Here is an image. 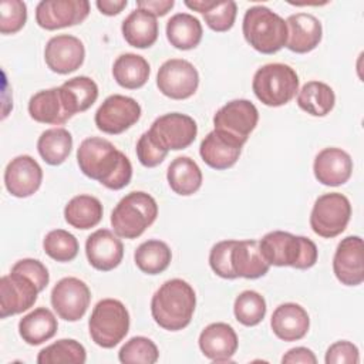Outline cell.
Instances as JSON below:
<instances>
[{"mask_svg":"<svg viewBox=\"0 0 364 364\" xmlns=\"http://www.w3.org/2000/svg\"><path fill=\"white\" fill-rule=\"evenodd\" d=\"M199 348L213 363H232L239 341L236 331L226 323H212L199 334Z\"/></svg>","mask_w":364,"mask_h":364,"instance_id":"cell-21","label":"cell"},{"mask_svg":"<svg viewBox=\"0 0 364 364\" xmlns=\"http://www.w3.org/2000/svg\"><path fill=\"white\" fill-rule=\"evenodd\" d=\"M141 118V105L131 97L114 94L98 107L94 121L100 131L118 135L131 128Z\"/></svg>","mask_w":364,"mask_h":364,"instance_id":"cell-9","label":"cell"},{"mask_svg":"<svg viewBox=\"0 0 364 364\" xmlns=\"http://www.w3.org/2000/svg\"><path fill=\"white\" fill-rule=\"evenodd\" d=\"M252 88L264 105L282 107L290 102L299 91V75L287 64L270 63L255 73Z\"/></svg>","mask_w":364,"mask_h":364,"instance_id":"cell-6","label":"cell"},{"mask_svg":"<svg viewBox=\"0 0 364 364\" xmlns=\"http://www.w3.org/2000/svg\"><path fill=\"white\" fill-rule=\"evenodd\" d=\"M91 301L88 286L78 277H64L51 290V306L57 316L65 321H78Z\"/></svg>","mask_w":364,"mask_h":364,"instance_id":"cell-11","label":"cell"},{"mask_svg":"<svg viewBox=\"0 0 364 364\" xmlns=\"http://www.w3.org/2000/svg\"><path fill=\"white\" fill-rule=\"evenodd\" d=\"M282 363L283 364H316L317 358L314 355V353L307 348V347H294L290 348L283 357H282Z\"/></svg>","mask_w":364,"mask_h":364,"instance_id":"cell-47","label":"cell"},{"mask_svg":"<svg viewBox=\"0 0 364 364\" xmlns=\"http://www.w3.org/2000/svg\"><path fill=\"white\" fill-rule=\"evenodd\" d=\"M200 21L189 13L173 14L166 23V38L178 50H192L202 40Z\"/></svg>","mask_w":364,"mask_h":364,"instance_id":"cell-31","label":"cell"},{"mask_svg":"<svg viewBox=\"0 0 364 364\" xmlns=\"http://www.w3.org/2000/svg\"><path fill=\"white\" fill-rule=\"evenodd\" d=\"M230 263L236 276L245 279H259L270 269V264L262 256L257 240H235Z\"/></svg>","mask_w":364,"mask_h":364,"instance_id":"cell-25","label":"cell"},{"mask_svg":"<svg viewBox=\"0 0 364 364\" xmlns=\"http://www.w3.org/2000/svg\"><path fill=\"white\" fill-rule=\"evenodd\" d=\"M151 67L148 61L138 54L125 53L121 54L112 65L114 80L124 88L136 90L145 85L149 78Z\"/></svg>","mask_w":364,"mask_h":364,"instance_id":"cell-33","label":"cell"},{"mask_svg":"<svg viewBox=\"0 0 364 364\" xmlns=\"http://www.w3.org/2000/svg\"><path fill=\"white\" fill-rule=\"evenodd\" d=\"M243 145V141L223 131L213 129L200 142L199 154L208 166L216 171H223L232 168L237 162Z\"/></svg>","mask_w":364,"mask_h":364,"instance_id":"cell-18","label":"cell"},{"mask_svg":"<svg viewBox=\"0 0 364 364\" xmlns=\"http://www.w3.org/2000/svg\"><path fill=\"white\" fill-rule=\"evenodd\" d=\"M175 6L173 0H138L136 9L145 10L155 17H162Z\"/></svg>","mask_w":364,"mask_h":364,"instance_id":"cell-48","label":"cell"},{"mask_svg":"<svg viewBox=\"0 0 364 364\" xmlns=\"http://www.w3.org/2000/svg\"><path fill=\"white\" fill-rule=\"evenodd\" d=\"M102 205L91 195H77L64 208V219L75 229H91L102 219Z\"/></svg>","mask_w":364,"mask_h":364,"instance_id":"cell-32","label":"cell"},{"mask_svg":"<svg viewBox=\"0 0 364 364\" xmlns=\"http://www.w3.org/2000/svg\"><path fill=\"white\" fill-rule=\"evenodd\" d=\"M324 361L326 364H358L360 351L357 346L350 341H336L327 348Z\"/></svg>","mask_w":364,"mask_h":364,"instance_id":"cell-45","label":"cell"},{"mask_svg":"<svg viewBox=\"0 0 364 364\" xmlns=\"http://www.w3.org/2000/svg\"><path fill=\"white\" fill-rule=\"evenodd\" d=\"M125 41L135 48H148L158 38V21L151 13L135 9L128 14L121 26Z\"/></svg>","mask_w":364,"mask_h":364,"instance_id":"cell-27","label":"cell"},{"mask_svg":"<svg viewBox=\"0 0 364 364\" xmlns=\"http://www.w3.org/2000/svg\"><path fill=\"white\" fill-rule=\"evenodd\" d=\"M88 330L97 346L112 348L128 334L129 313L119 300L102 299L92 309Z\"/></svg>","mask_w":364,"mask_h":364,"instance_id":"cell-7","label":"cell"},{"mask_svg":"<svg viewBox=\"0 0 364 364\" xmlns=\"http://www.w3.org/2000/svg\"><path fill=\"white\" fill-rule=\"evenodd\" d=\"M195 307V290L182 279L166 280L151 300L152 318L168 331H178L189 326Z\"/></svg>","mask_w":364,"mask_h":364,"instance_id":"cell-2","label":"cell"},{"mask_svg":"<svg viewBox=\"0 0 364 364\" xmlns=\"http://www.w3.org/2000/svg\"><path fill=\"white\" fill-rule=\"evenodd\" d=\"M158 216L156 200L146 192L134 191L125 195L111 213V226L124 239L139 237Z\"/></svg>","mask_w":364,"mask_h":364,"instance_id":"cell-5","label":"cell"},{"mask_svg":"<svg viewBox=\"0 0 364 364\" xmlns=\"http://www.w3.org/2000/svg\"><path fill=\"white\" fill-rule=\"evenodd\" d=\"M336 94L333 88L321 81L306 82L297 94V105L313 117H326L334 108Z\"/></svg>","mask_w":364,"mask_h":364,"instance_id":"cell-34","label":"cell"},{"mask_svg":"<svg viewBox=\"0 0 364 364\" xmlns=\"http://www.w3.org/2000/svg\"><path fill=\"white\" fill-rule=\"evenodd\" d=\"M61 100L65 111L73 117L87 111L98 98V85L85 75H78L67 80L60 87Z\"/></svg>","mask_w":364,"mask_h":364,"instance_id":"cell-28","label":"cell"},{"mask_svg":"<svg viewBox=\"0 0 364 364\" xmlns=\"http://www.w3.org/2000/svg\"><path fill=\"white\" fill-rule=\"evenodd\" d=\"M118 358L124 364H154L159 358V351L151 338L136 336L121 347Z\"/></svg>","mask_w":364,"mask_h":364,"instance_id":"cell-40","label":"cell"},{"mask_svg":"<svg viewBox=\"0 0 364 364\" xmlns=\"http://www.w3.org/2000/svg\"><path fill=\"white\" fill-rule=\"evenodd\" d=\"M287 43L286 47L297 54L310 53L314 50L323 36L320 20L310 13L290 14L286 20Z\"/></svg>","mask_w":364,"mask_h":364,"instance_id":"cell-23","label":"cell"},{"mask_svg":"<svg viewBox=\"0 0 364 364\" xmlns=\"http://www.w3.org/2000/svg\"><path fill=\"white\" fill-rule=\"evenodd\" d=\"M11 272H18L30 277L37 284L40 291H43L50 282L47 267L37 259H21L14 263Z\"/></svg>","mask_w":364,"mask_h":364,"instance_id":"cell-46","label":"cell"},{"mask_svg":"<svg viewBox=\"0 0 364 364\" xmlns=\"http://www.w3.org/2000/svg\"><path fill=\"white\" fill-rule=\"evenodd\" d=\"M134 260L141 272L146 274H159L171 264L172 252L165 242L151 239L136 247Z\"/></svg>","mask_w":364,"mask_h":364,"instance_id":"cell-36","label":"cell"},{"mask_svg":"<svg viewBox=\"0 0 364 364\" xmlns=\"http://www.w3.org/2000/svg\"><path fill=\"white\" fill-rule=\"evenodd\" d=\"M313 172L320 183L340 186L351 178L353 159L341 148H324L314 158Z\"/></svg>","mask_w":364,"mask_h":364,"instance_id":"cell-22","label":"cell"},{"mask_svg":"<svg viewBox=\"0 0 364 364\" xmlns=\"http://www.w3.org/2000/svg\"><path fill=\"white\" fill-rule=\"evenodd\" d=\"M237 6L233 0L216 1V4L206 13H203V20L206 26L218 33L228 31L233 27L236 20Z\"/></svg>","mask_w":364,"mask_h":364,"instance_id":"cell-42","label":"cell"},{"mask_svg":"<svg viewBox=\"0 0 364 364\" xmlns=\"http://www.w3.org/2000/svg\"><path fill=\"white\" fill-rule=\"evenodd\" d=\"M28 114L34 121L50 125H63L71 118L64 108L60 87L36 92L28 101Z\"/></svg>","mask_w":364,"mask_h":364,"instance_id":"cell-26","label":"cell"},{"mask_svg":"<svg viewBox=\"0 0 364 364\" xmlns=\"http://www.w3.org/2000/svg\"><path fill=\"white\" fill-rule=\"evenodd\" d=\"M259 247L270 266H291L306 270L313 267L318 257L317 246L311 239L283 230L266 233L259 240Z\"/></svg>","mask_w":364,"mask_h":364,"instance_id":"cell-3","label":"cell"},{"mask_svg":"<svg viewBox=\"0 0 364 364\" xmlns=\"http://www.w3.org/2000/svg\"><path fill=\"white\" fill-rule=\"evenodd\" d=\"M57 318L51 310L37 307L18 321V334L30 346H38L53 338L57 333Z\"/></svg>","mask_w":364,"mask_h":364,"instance_id":"cell-29","label":"cell"},{"mask_svg":"<svg viewBox=\"0 0 364 364\" xmlns=\"http://www.w3.org/2000/svg\"><path fill=\"white\" fill-rule=\"evenodd\" d=\"M40 290L23 273L10 272L0 279V317L20 314L34 306Z\"/></svg>","mask_w":364,"mask_h":364,"instance_id":"cell-13","label":"cell"},{"mask_svg":"<svg viewBox=\"0 0 364 364\" xmlns=\"http://www.w3.org/2000/svg\"><path fill=\"white\" fill-rule=\"evenodd\" d=\"M351 218V205L347 196L330 192L318 196L310 213L313 232L324 239H331L343 233Z\"/></svg>","mask_w":364,"mask_h":364,"instance_id":"cell-8","label":"cell"},{"mask_svg":"<svg viewBox=\"0 0 364 364\" xmlns=\"http://www.w3.org/2000/svg\"><path fill=\"white\" fill-rule=\"evenodd\" d=\"M266 310L264 297L255 290H245L235 299L233 313L236 320L243 326H257L264 318Z\"/></svg>","mask_w":364,"mask_h":364,"instance_id":"cell-38","label":"cell"},{"mask_svg":"<svg viewBox=\"0 0 364 364\" xmlns=\"http://www.w3.org/2000/svg\"><path fill=\"white\" fill-rule=\"evenodd\" d=\"M43 249L47 256L57 262H71L78 255V240L77 237L64 230V229H54L44 236Z\"/></svg>","mask_w":364,"mask_h":364,"instance_id":"cell-39","label":"cell"},{"mask_svg":"<svg viewBox=\"0 0 364 364\" xmlns=\"http://www.w3.org/2000/svg\"><path fill=\"white\" fill-rule=\"evenodd\" d=\"M27 21V6L20 0H3L0 3V33L14 34Z\"/></svg>","mask_w":364,"mask_h":364,"instance_id":"cell-41","label":"cell"},{"mask_svg":"<svg viewBox=\"0 0 364 364\" xmlns=\"http://www.w3.org/2000/svg\"><path fill=\"white\" fill-rule=\"evenodd\" d=\"M242 31L245 40L262 54H274L287 43L286 21L264 6H253L246 10Z\"/></svg>","mask_w":364,"mask_h":364,"instance_id":"cell-4","label":"cell"},{"mask_svg":"<svg viewBox=\"0 0 364 364\" xmlns=\"http://www.w3.org/2000/svg\"><path fill=\"white\" fill-rule=\"evenodd\" d=\"M156 85L164 95L172 100H186L196 92L199 74L192 63L182 58H171L159 67Z\"/></svg>","mask_w":364,"mask_h":364,"instance_id":"cell-10","label":"cell"},{"mask_svg":"<svg viewBox=\"0 0 364 364\" xmlns=\"http://www.w3.org/2000/svg\"><path fill=\"white\" fill-rule=\"evenodd\" d=\"M43 181V169L30 155H18L4 169V185L16 198H28L36 193Z\"/></svg>","mask_w":364,"mask_h":364,"instance_id":"cell-19","label":"cell"},{"mask_svg":"<svg viewBox=\"0 0 364 364\" xmlns=\"http://www.w3.org/2000/svg\"><path fill=\"white\" fill-rule=\"evenodd\" d=\"M151 135L168 151L188 148L198 135L195 119L186 114L169 112L158 117L151 128Z\"/></svg>","mask_w":364,"mask_h":364,"instance_id":"cell-12","label":"cell"},{"mask_svg":"<svg viewBox=\"0 0 364 364\" xmlns=\"http://www.w3.org/2000/svg\"><path fill=\"white\" fill-rule=\"evenodd\" d=\"M73 149V136L65 128L46 129L37 141V151L48 165H61Z\"/></svg>","mask_w":364,"mask_h":364,"instance_id":"cell-35","label":"cell"},{"mask_svg":"<svg viewBox=\"0 0 364 364\" xmlns=\"http://www.w3.org/2000/svg\"><path fill=\"white\" fill-rule=\"evenodd\" d=\"M168 149H165L152 135L149 131L144 132L138 142H136V156L138 161L146 166V168H154L158 166L159 164L164 162V159L168 155Z\"/></svg>","mask_w":364,"mask_h":364,"instance_id":"cell-44","label":"cell"},{"mask_svg":"<svg viewBox=\"0 0 364 364\" xmlns=\"http://www.w3.org/2000/svg\"><path fill=\"white\" fill-rule=\"evenodd\" d=\"M166 179L175 193L189 196L202 186V171L189 156H178L169 164Z\"/></svg>","mask_w":364,"mask_h":364,"instance_id":"cell-30","label":"cell"},{"mask_svg":"<svg viewBox=\"0 0 364 364\" xmlns=\"http://www.w3.org/2000/svg\"><path fill=\"white\" fill-rule=\"evenodd\" d=\"M128 1L127 0H97L95 6L98 10L105 16H117L119 14L125 7Z\"/></svg>","mask_w":364,"mask_h":364,"instance_id":"cell-49","label":"cell"},{"mask_svg":"<svg viewBox=\"0 0 364 364\" xmlns=\"http://www.w3.org/2000/svg\"><path fill=\"white\" fill-rule=\"evenodd\" d=\"M90 14L87 0H41L36 7V21L44 30H58L82 23Z\"/></svg>","mask_w":364,"mask_h":364,"instance_id":"cell-14","label":"cell"},{"mask_svg":"<svg viewBox=\"0 0 364 364\" xmlns=\"http://www.w3.org/2000/svg\"><path fill=\"white\" fill-rule=\"evenodd\" d=\"M85 360L87 353L84 346L73 338H61L43 348L37 355L38 364H84Z\"/></svg>","mask_w":364,"mask_h":364,"instance_id":"cell-37","label":"cell"},{"mask_svg":"<svg viewBox=\"0 0 364 364\" xmlns=\"http://www.w3.org/2000/svg\"><path fill=\"white\" fill-rule=\"evenodd\" d=\"M85 255L94 269L109 272L122 262L124 245L111 230L98 229L87 237Z\"/></svg>","mask_w":364,"mask_h":364,"instance_id":"cell-20","label":"cell"},{"mask_svg":"<svg viewBox=\"0 0 364 364\" xmlns=\"http://www.w3.org/2000/svg\"><path fill=\"white\" fill-rule=\"evenodd\" d=\"M270 326L276 337L283 341L301 340L310 327L307 311L297 303H283L272 314Z\"/></svg>","mask_w":364,"mask_h":364,"instance_id":"cell-24","label":"cell"},{"mask_svg":"<svg viewBox=\"0 0 364 364\" xmlns=\"http://www.w3.org/2000/svg\"><path fill=\"white\" fill-rule=\"evenodd\" d=\"M218 0H185V6L195 10V11H199V13H206L209 11L215 4H216Z\"/></svg>","mask_w":364,"mask_h":364,"instance_id":"cell-50","label":"cell"},{"mask_svg":"<svg viewBox=\"0 0 364 364\" xmlns=\"http://www.w3.org/2000/svg\"><path fill=\"white\" fill-rule=\"evenodd\" d=\"M77 162L85 176L112 191L125 188L132 178L128 156L104 138H85L77 149Z\"/></svg>","mask_w":364,"mask_h":364,"instance_id":"cell-1","label":"cell"},{"mask_svg":"<svg viewBox=\"0 0 364 364\" xmlns=\"http://www.w3.org/2000/svg\"><path fill=\"white\" fill-rule=\"evenodd\" d=\"M333 272L344 286H358L364 282V246L360 236H347L338 243Z\"/></svg>","mask_w":364,"mask_h":364,"instance_id":"cell-16","label":"cell"},{"mask_svg":"<svg viewBox=\"0 0 364 364\" xmlns=\"http://www.w3.org/2000/svg\"><path fill=\"white\" fill-rule=\"evenodd\" d=\"M85 57V48L80 38L71 34H58L51 37L44 48L47 67L57 74H70L81 67Z\"/></svg>","mask_w":364,"mask_h":364,"instance_id":"cell-17","label":"cell"},{"mask_svg":"<svg viewBox=\"0 0 364 364\" xmlns=\"http://www.w3.org/2000/svg\"><path fill=\"white\" fill-rule=\"evenodd\" d=\"M235 245V240H222L212 246L209 253V264L210 269L222 279H237L236 273L233 272L232 263H230V253L232 247Z\"/></svg>","mask_w":364,"mask_h":364,"instance_id":"cell-43","label":"cell"},{"mask_svg":"<svg viewBox=\"0 0 364 364\" xmlns=\"http://www.w3.org/2000/svg\"><path fill=\"white\" fill-rule=\"evenodd\" d=\"M259 111L249 100H233L220 107L213 115L215 129L223 131L246 144L250 132L256 128Z\"/></svg>","mask_w":364,"mask_h":364,"instance_id":"cell-15","label":"cell"}]
</instances>
